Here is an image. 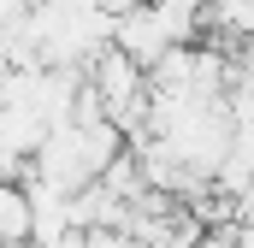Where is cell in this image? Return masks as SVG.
<instances>
[{"label": "cell", "mask_w": 254, "mask_h": 248, "mask_svg": "<svg viewBox=\"0 0 254 248\" xmlns=\"http://www.w3.org/2000/svg\"><path fill=\"white\" fill-rule=\"evenodd\" d=\"M113 48H119L136 71H154V65L172 54V36H166V24L154 18V6H136L130 18L113 24Z\"/></svg>", "instance_id": "1"}, {"label": "cell", "mask_w": 254, "mask_h": 248, "mask_svg": "<svg viewBox=\"0 0 254 248\" xmlns=\"http://www.w3.org/2000/svg\"><path fill=\"white\" fill-rule=\"evenodd\" d=\"M148 6H154V18L166 24L172 48H195L201 30H207V18H213V0H148Z\"/></svg>", "instance_id": "2"}, {"label": "cell", "mask_w": 254, "mask_h": 248, "mask_svg": "<svg viewBox=\"0 0 254 248\" xmlns=\"http://www.w3.org/2000/svg\"><path fill=\"white\" fill-rule=\"evenodd\" d=\"M89 6H95L101 18H113V24H119V18H130V12H136V6H148V0H89Z\"/></svg>", "instance_id": "3"}, {"label": "cell", "mask_w": 254, "mask_h": 248, "mask_svg": "<svg viewBox=\"0 0 254 248\" xmlns=\"http://www.w3.org/2000/svg\"><path fill=\"white\" fill-rule=\"evenodd\" d=\"M225 237H231V248H254V219H237Z\"/></svg>", "instance_id": "4"}, {"label": "cell", "mask_w": 254, "mask_h": 248, "mask_svg": "<svg viewBox=\"0 0 254 248\" xmlns=\"http://www.w3.org/2000/svg\"><path fill=\"white\" fill-rule=\"evenodd\" d=\"M195 248H231V237H225V231H207V237H201Z\"/></svg>", "instance_id": "5"}, {"label": "cell", "mask_w": 254, "mask_h": 248, "mask_svg": "<svg viewBox=\"0 0 254 248\" xmlns=\"http://www.w3.org/2000/svg\"><path fill=\"white\" fill-rule=\"evenodd\" d=\"M18 248H30V243H18Z\"/></svg>", "instance_id": "6"}]
</instances>
